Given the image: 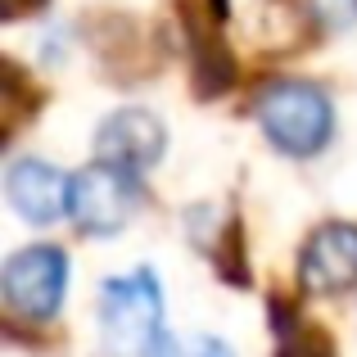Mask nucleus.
I'll return each instance as SVG.
<instances>
[{"label": "nucleus", "instance_id": "1", "mask_svg": "<svg viewBox=\"0 0 357 357\" xmlns=\"http://www.w3.org/2000/svg\"><path fill=\"white\" fill-rule=\"evenodd\" d=\"M163 335V289L154 271H131L100 285V344L105 357H145Z\"/></svg>", "mask_w": 357, "mask_h": 357}, {"label": "nucleus", "instance_id": "2", "mask_svg": "<svg viewBox=\"0 0 357 357\" xmlns=\"http://www.w3.org/2000/svg\"><path fill=\"white\" fill-rule=\"evenodd\" d=\"M253 114H258V127L267 131L271 145L294 158H312L317 149H326L331 127H335L326 91L312 86V82H294V77H280L271 86H262Z\"/></svg>", "mask_w": 357, "mask_h": 357}, {"label": "nucleus", "instance_id": "3", "mask_svg": "<svg viewBox=\"0 0 357 357\" xmlns=\"http://www.w3.org/2000/svg\"><path fill=\"white\" fill-rule=\"evenodd\" d=\"M136 204H140L136 172L114 167L105 158L82 167L68 181V218L86 236H114V231H122L131 222V213H136Z\"/></svg>", "mask_w": 357, "mask_h": 357}, {"label": "nucleus", "instance_id": "4", "mask_svg": "<svg viewBox=\"0 0 357 357\" xmlns=\"http://www.w3.org/2000/svg\"><path fill=\"white\" fill-rule=\"evenodd\" d=\"M63 289H68V258L54 244L18 249L0 271V294L23 321H50L63 303Z\"/></svg>", "mask_w": 357, "mask_h": 357}, {"label": "nucleus", "instance_id": "5", "mask_svg": "<svg viewBox=\"0 0 357 357\" xmlns=\"http://www.w3.org/2000/svg\"><path fill=\"white\" fill-rule=\"evenodd\" d=\"M298 280L307 294H344L357 285V227L331 222L312 231L298 258Z\"/></svg>", "mask_w": 357, "mask_h": 357}, {"label": "nucleus", "instance_id": "6", "mask_svg": "<svg viewBox=\"0 0 357 357\" xmlns=\"http://www.w3.org/2000/svg\"><path fill=\"white\" fill-rule=\"evenodd\" d=\"M163 145H167V131L149 109H118L100 122L96 131V149L105 163L114 167H127V172H145L163 158Z\"/></svg>", "mask_w": 357, "mask_h": 357}, {"label": "nucleus", "instance_id": "7", "mask_svg": "<svg viewBox=\"0 0 357 357\" xmlns=\"http://www.w3.org/2000/svg\"><path fill=\"white\" fill-rule=\"evenodd\" d=\"M5 195L14 213L32 227H50L59 213H68V176L50 167L45 158H18L5 172Z\"/></svg>", "mask_w": 357, "mask_h": 357}, {"label": "nucleus", "instance_id": "8", "mask_svg": "<svg viewBox=\"0 0 357 357\" xmlns=\"http://www.w3.org/2000/svg\"><path fill=\"white\" fill-rule=\"evenodd\" d=\"M145 357H236L213 335H158Z\"/></svg>", "mask_w": 357, "mask_h": 357}, {"label": "nucleus", "instance_id": "9", "mask_svg": "<svg viewBox=\"0 0 357 357\" xmlns=\"http://www.w3.org/2000/svg\"><path fill=\"white\" fill-rule=\"evenodd\" d=\"M312 18L326 32H344L357 23V0H312Z\"/></svg>", "mask_w": 357, "mask_h": 357}, {"label": "nucleus", "instance_id": "10", "mask_svg": "<svg viewBox=\"0 0 357 357\" xmlns=\"http://www.w3.org/2000/svg\"><path fill=\"white\" fill-rule=\"evenodd\" d=\"M280 357H331V340H321L317 331H289L280 344Z\"/></svg>", "mask_w": 357, "mask_h": 357}, {"label": "nucleus", "instance_id": "11", "mask_svg": "<svg viewBox=\"0 0 357 357\" xmlns=\"http://www.w3.org/2000/svg\"><path fill=\"white\" fill-rule=\"evenodd\" d=\"M32 5H41V0H5V14H9V18H18V14H27Z\"/></svg>", "mask_w": 357, "mask_h": 357}]
</instances>
